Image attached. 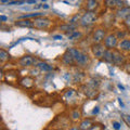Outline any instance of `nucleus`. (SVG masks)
<instances>
[{"label": "nucleus", "instance_id": "f257e3e1", "mask_svg": "<svg viewBox=\"0 0 130 130\" xmlns=\"http://www.w3.org/2000/svg\"><path fill=\"white\" fill-rule=\"evenodd\" d=\"M67 50L71 52L73 56H74V59L76 61V66L85 68L90 64V62H91L90 56H89L87 53H85V52H83L77 48H68Z\"/></svg>", "mask_w": 130, "mask_h": 130}, {"label": "nucleus", "instance_id": "f03ea898", "mask_svg": "<svg viewBox=\"0 0 130 130\" xmlns=\"http://www.w3.org/2000/svg\"><path fill=\"white\" fill-rule=\"evenodd\" d=\"M96 19H98V16L94 11H86L80 18L79 26L84 27V28L90 27L91 25H93V24L95 23Z\"/></svg>", "mask_w": 130, "mask_h": 130}, {"label": "nucleus", "instance_id": "7ed1b4c3", "mask_svg": "<svg viewBox=\"0 0 130 130\" xmlns=\"http://www.w3.org/2000/svg\"><path fill=\"white\" fill-rule=\"evenodd\" d=\"M106 47L104 46V43L100 42V43H94L93 42V44L91 46V51H92V54L93 56H94L95 59H103V55L105 53V51H106Z\"/></svg>", "mask_w": 130, "mask_h": 130}, {"label": "nucleus", "instance_id": "20e7f679", "mask_svg": "<svg viewBox=\"0 0 130 130\" xmlns=\"http://www.w3.org/2000/svg\"><path fill=\"white\" fill-rule=\"evenodd\" d=\"M104 46L106 47L107 49H111V50H115V49L118 47V37L111 32V34L106 35V37L104 39Z\"/></svg>", "mask_w": 130, "mask_h": 130}, {"label": "nucleus", "instance_id": "39448f33", "mask_svg": "<svg viewBox=\"0 0 130 130\" xmlns=\"http://www.w3.org/2000/svg\"><path fill=\"white\" fill-rule=\"evenodd\" d=\"M51 25V21L46 18H35L34 20V26L38 29H47V28Z\"/></svg>", "mask_w": 130, "mask_h": 130}, {"label": "nucleus", "instance_id": "423d86ee", "mask_svg": "<svg viewBox=\"0 0 130 130\" xmlns=\"http://www.w3.org/2000/svg\"><path fill=\"white\" fill-rule=\"evenodd\" d=\"M61 62H62L65 66H76V61L68 50H66L63 53L62 58H61Z\"/></svg>", "mask_w": 130, "mask_h": 130}, {"label": "nucleus", "instance_id": "0eeeda50", "mask_svg": "<svg viewBox=\"0 0 130 130\" xmlns=\"http://www.w3.org/2000/svg\"><path fill=\"white\" fill-rule=\"evenodd\" d=\"M105 37H106V31H105L103 28H96V29L93 31L92 35V41L94 43H100L103 42Z\"/></svg>", "mask_w": 130, "mask_h": 130}, {"label": "nucleus", "instance_id": "6e6552de", "mask_svg": "<svg viewBox=\"0 0 130 130\" xmlns=\"http://www.w3.org/2000/svg\"><path fill=\"white\" fill-rule=\"evenodd\" d=\"M37 63H38L37 59L34 58V56H31V55H24L19 60V64L22 65L24 67H29V66H32V65H35Z\"/></svg>", "mask_w": 130, "mask_h": 130}, {"label": "nucleus", "instance_id": "1a4fd4ad", "mask_svg": "<svg viewBox=\"0 0 130 130\" xmlns=\"http://www.w3.org/2000/svg\"><path fill=\"white\" fill-rule=\"evenodd\" d=\"M130 16V7H123L117 9L116 11V18L119 20H126Z\"/></svg>", "mask_w": 130, "mask_h": 130}, {"label": "nucleus", "instance_id": "9d476101", "mask_svg": "<svg viewBox=\"0 0 130 130\" xmlns=\"http://www.w3.org/2000/svg\"><path fill=\"white\" fill-rule=\"evenodd\" d=\"M114 52V65L116 66H123L125 65V56L120 51L113 50Z\"/></svg>", "mask_w": 130, "mask_h": 130}, {"label": "nucleus", "instance_id": "9b49d317", "mask_svg": "<svg viewBox=\"0 0 130 130\" xmlns=\"http://www.w3.org/2000/svg\"><path fill=\"white\" fill-rule=\"evenodd\" d=\"M15 26L18 27H26V28H32L35 27L34 26V21H31L29 19H22V20H19L14 23Z\"/></svg>", "mask_w": 130, "mask_h": 130}, {"label": "nucleus", "instance_id": "f8f14e48", "mask_svg": "<svg viewBox=\"0 0 130 130\" xmlns=\"http://www.w3.org/2000/svg\"><path fill=\"white\" fill-rule=\"evenodd\" d=\"M83 90H84V93L86 94L89 99H92V98H94L98 93V89L93 88L91 86H89L88 84H86L85 86H83Z\"/></svg>", "mask_w": 130, "mask_h": 130}, {"label": "nucleus", "instance_id": "ddd939ff", "mask_svg": "<svg viewBox=\"0 0 130 130\" xmlns=\"http://www.w3.org/2000/svg\"><path fill=\"white\" fill-rule=\"evenodd\" d=\"M99 1L98 0H86V10L87 11H94L99 8Z\"/></svg>", "mask_w": 130, "mask_h": 130}, {"label": "nucleus", "instance_id": "4468645a", "mask_svg": "<svg viewBox=\"0 0 130 130\" xmlns=\"http://www.w3.org/2000/svg\"><path fill=\"white\" fill-rule=\"evenodd\" d=\"M118 49L120 51L129 52L130 51V39H123L121 41L118 42Z\"/></svg>", "mask_w": 130, "mask_h": 130}, {"label": "nucleus", "instance_id": "2eb2a0df", "mask_svg": "<svg viewBox=\"0 0 130 130\" xmlns=\"http://www.w3.org/2000/svg\"><path fill=\"white\" fill-rule=\"evenodd\" d=\"M102 60H104L105 62L108 63V64H114V52H113V50H111V49H106V51H105Z\"/></svg>", "mask_w": 130, "mask_h": 130}, {"label": "nucleus", "instance_id": "dca6fc26", "mask_svg": "<svg viewBox=\"0 0 130 130\" xmlns=\"http://www.w3.org/2000/svg\"><path fill=\"white\" fill-rule=\"evenodd\" d=\"M34 79L31 78V77H24L23 79L20 80V85L25 88H31L32 86H34Z\"/></svg>", "mask_w": 130, "mask_h": 130}, {"label": "nucleus", "instance_id": "f3484780", "mask_svg": "<svg viewBox=\"0 0 130 130\" xmlns=\"http://www.w3.org/2000/svg\"><path fill=\"white\" fill-rule=\"evenodd\" d=\"M36 67L39 68L41 72H51V71H53V66L49 65L46 62H38L37 64H36Z\"/></svg>", "mask_w": 130, "mask_h": 130}, {"label": "nucleus", "instance_id": "a211bd4d", "mask_svg": "<svg viewBox=\"0 0 130 130\" xmlns=\"http://www.w3.org/2000/svg\"><path fill=\"white\" fill-rule=\"evenodd\" d=\"M92 120L91 119H84L83 121L80 123V126H79V129H83V130H86V129H91L92 127Z\"/></svg>", "mask_w": 130, "mask_h": 130}, {"label": "nucleus", "instance_id": "6ab92c4d", "mask_svg": "<svg viewBox=\"0 0 130 130\" xmlns=\"http://www.w3.org/2000/svg\"><path fill=\"white\" fill-rule=\"evenodd\" d=\"M67 35V37H68V39L70 40H76V39H79L81 36H83V34L79 31V30H72V31H70L68 34H66Z\"/></svg>", "mask_w": 130, "mask_h": 130}, {"label": "nucleus", "instance_id": "aec40b11", "mask_svg": "<svg viewBox=\"0 0 130 130\" xmlns=\"http://www.w3.org/2000/svg\"><path fill=\"white\" fill-rule=\"evenodd\" d=\"M11 59V55L9 54V52H7L5 49H0V62L5 63L6 61H9Z\"/></svg>", "mask_w": 130, "mask_h": 130}, {"label": "nucleus", "instance_id": "412c9836", "mask_svg": "<svg viewBox=\"0 0 130 130\" xmlns=\"http://www.w3.org/2000/svg\"><path fill=\"white\" fill-rule=\"evenodd\" d=\"M71 117H72V119L74 121H77V120L81 119V113L79 111V108L74 109V111L72 112V114H71Z\"/></svg>", "mask_w": 130, "mask_h": 130}, {"label": "nucleus", "instance_id": "4be33fe9", "mask_svg": "<svg viewBox=\"0 0 130 130\" xmlns=\"http://www.w3.org/2000/svg\"><path fill=\"white\" fill-rule=\"evenodd\" d=\"M104 3L107 8H109V9H117L115 0H104Z\"/></svg>", "mask_w": 130, "mask_h": 130}, {"label": "nucleus", "instance_id": "5701e85b", "mask_svg": "<svg viewBox=\"0 0 130 130\" xmlns=\"http://www.w3.org/2000/svg\"><path fill=\"white\" fill-rule=\"evenodd\" d=\"M89 86H91V87H93V88H95V89H98L99 88V86H100V81L98 80V79H95V78H92V79H90L87 83Z\"/></svg>", "mask_w": 130, "mask_h": 130}, {"label": "nucleus", "instance_id": "b1692460", "mask_svg": "<svg viewBox=\"0 0 130 130\" xmlns=\"http://www.w3.org/2000/svg\"><path fill=\"white\" fill-rule=\"evenodd\" d=\"M83 78H84V74H83V73L76 72L74 74V83H80V81L83 80Z\"/></svg>", "mask_w": 130, "mask_h": 130}, {"label": "nucleus", "instance_id": "393cba45", "mask_svg": "<svg viewBox=\"0 0 130 130\" xmlns=\"http://www.w3.org/2000/svg\"><path fill=\"white\" fill-rule=\"evenodd\" d=\"M121 117H123V119L126 121V124H127L129 127H130V116L129 115H126V114H121Z\"/></svg>", "mask_w": 130, "mask_h": 130}, {"label": "nucleus", "instance_id": "a878e982", "mask_svg": "<svg viewBox=\"0 0 130 130\" xmlns=\"http://www.w3.org/2000/svg\"><path fill=\"white\" fill-rule=\"evenodd\" d=\"M115 1H116L117 9H119V8H123V7H125V6H124V2H123V0H115Z\"/></svg>", "mask_w": 130, "mask_h": 130}, {"label": "nucleus", "instance_id": "bb28decb", "mask_svg": "<svg viewBox=\"0 0 130 130\" xmlns=\"http://www.w3.org/2000/svg\"><path fill=\"white\" fill-rule=\"evenodd\" d=\"M113 127L115 129H120V124L117 121H113Z\"/></svg>", "mask_w": 130, "mask_h": 130}, {"label": "nucleus", "instance_id": "cd10ccee", "mask_svg": "<svg viewBox=\"0 0 130 130\" xmlns=\"http://www.w3.org/2000/svg\"><path fill=\"white\" fill-rule=\"evenodd\" d=\"M117 37H118V39H124V37H125V32H123V31H119L118 34L116 35Z\"/></svg>", "mask_w": 130, "mask_h": 130}, {"label": "nucleus", "instance_id": "c85d7f7f", "mask_svg": "<svg viewBox=\"0 0 130 130\" xmlns=\"http://www.w3.org/2000/svg\"><path fill=\"white\" fill-rule=\"evenodd\" d=\"M125 23H126V25H127L128 27H130V16L125 20Z\"/></svg>", "mask_w": 130, "mask_h": 130}, {"label": "nucleus", "instance_id": "c756f323", "mask_svg": "<svg viewBox=\"0 0 130 130\" xmlns=\"http://www.w3.org/2000/svg\"><path fill=\"white\" fill-rule=\"evenodd\" d=\"M63 37H62V35H55V36H53V39H55V40H60V39H62Z\"/></svg>", "mask_w": 130, "mask_h": 130}, {"label": "nucleus", "instance_id": "7c9ffc66", "mask_svg": "<svg viewBox=\"0 0 130 130\" xmlns=\"http://www.w3.org/2000/svg\"><path fill=\"white\" fill-rule=\"evenodd\" d=\"M0 20H1V21H2V22H5V21H7V20H8V19L6 18V16H5V15H1V16H0Z\"/></svg>", "mask_w": 130, "mask_h": 130}, {"label": "nucleus", "instance_id": "2f4dec72", "mask_svg": "<svg viewBox=\"0 0 130 130\" xmlns=\"http://www.w3.org/2000/svg\"><path fill=\"white\" fill-rule=\"evenodd\" d=\"M92 113L93 114H98V113H99V107H94V109H93Z\"/></svg>", "mask_w": 130, "mask_h": 130}, {"label": "nucleus", "instance_id": "473e14b6", "mask_svg": "<svg viewBox=\"0 0 130 130\" xmlns=\"http://www.w3.org/2000/svg\"><path fill=\"white\" fill-rule=\"evenodd\" d=\"M36 0H26V3H35Z\"/></svg>", "mask_w": 130, "mask_h": 130}, {"label": "nucleus", "instance_id": "72a5a7b5", "mask_svg": "<svg viewBox=\"0 0 130 130\" xmlns=\"http://www.w3.org/2000/svg\"><path fill=\"white\" fill-rule=\"evenodd\" d=\"M42 8H43V9H48L49 6H48V5H43V6H42Z\"/></svg>", "mask_w": 130, "mask_h": 130}, {"label": "nucleus", "instance_id": "f704fd0d", "mask_svg": "<svg viewBox=\"0 0 130 130\" xmlns=\"http://www.w3.org/2000/svg\"><path fill=\"white\" fill-rule=\"evenodd\" d=\"M118 87H119V88H120V89H121V90H124V89H125V88H124V87H123V86H121V85H118Z\"/></svg>", "mask_w": 130, "mask_h": 130}, {"label": "nucleus", "instance_id": "c9c22d12", "mask_svg": "<svg viewBox=\"0 0 130 130\" xmlns=\"http://www.w3.org/2000/svg\"><path fill=\"white\" fill-rule=\"evenodd\" d=\"M1 2H9V0H1Z\"/></svg>", "mask_w": 130, "mask_h": 130}, {"label": "nucleus", "instance_id": "e433bc0d", "mask_svg": "<svg viewBox=\"0 0 130 130\" xmlns=\"http://www.w3.org/2000/svg\"><path fill=\"white\" fill-rule=\"evenodd\" d=\"M98 1H99V2H101V1H103V0H98Z\"/></svg>", "mask_w": 130, "mask_h": 130}]
</instances>
